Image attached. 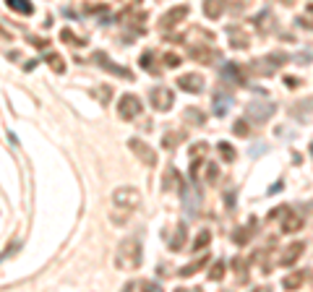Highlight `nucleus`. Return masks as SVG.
<instances>
[{"label":"nucleus","instance_id":"50","mask_svg":"<svg viewBox=\"0 0 313 292\" xmlns=\"http://www.w3.org/2000/svg\"><path fill=\"white\" fill-rule=\"evenodd\" d=\"M311 154H313V144H311Z\"/></svg>","mask_w":313,"mask_h":292},{"label":"nucleus","instance_id":"35","mask_svg":"<svg viewBox=\"0 0 313 292\" xmlns=\"http://www.w3.org/2000/svg\"><path fill=\"white\" fill-rule=\"evenodd\" d=\"M222 277H225V261L219 258V261L211 263V269H209V282H219Z\"/></svg>","mask_w":313,"mask_h":292},{"label":"nucleus","instance_id":"7","mask_svg":"<svg viewBox=\"0 0 313 292\" xmlns=\"http://www.w3.org/2000/svg\"><path fill=\"white\" fill-rule=\"evenodd\" d=\"M188 58H193L196 63H204V66H211V63L222 60V52L214 50V47H206V44H191Z\"/></svg>","mask_w":313,"mask_h":292},{"label":"nucleus","instance_id":"49","mask_svg":"<svg viewBox=\"0 0 313 292\" xmlns=\"http://www.w3.org/2000/svg\"><path fill=\"white\" fill-rule=\"evenodd\" d=\"M308 13H311V16H313V5H308Z\"/></svg>","mask_w":313,"mask_h":292},{"label":"nucleus","instance_id":"10","mask_svg":"<svg viewBox=\"0 0 313 292\" xmlns=\"http://www.w3.org/2000/svg\"><path fill=\"white\" fill-rule=\"evenodd\" d=\"M180 198H183V212L188 217H198V209H201V193L198 188L193 185H186L180 190Z\"/></svg>","mask_w":313,"mask_h":292},{"label":"nucleus","instance_id":"30","mask_svg":"<svg viewBox=\"0 0 313 292\" xmlns=\"http://www.w3.org/2000/svg\"><path fill=\"white\" fill-rule=\"evenodd\" d=\"M217 151H219V157H222L227 164L235 162V157H237V154H235V146L230 144V141H219V144H217Z\"/></svg>","mask_w":313,"mask_h":292},{"label":"nucleus","instance_id":"43","mask_svg":"<svg viewBox=\"0 0 313 292\" xmlns=\"http://www.w3.org/2000/svg\"><path fill=\"white\" fill-rule=\"evenodd\" d=\"M29 44H34V47L44 50V47H50V39H44V36H29Z\"/></svg>","mask_w":313,"mask_h":292},{"label":"nucleus","instance_id":"31","mask_svg":"<svg viewBox=\"0 0 313 292\" xmlns=\"http://www.w3.org/2000/svg\"><path fill=\"white\" fill-rule=\"evenodd\" d=\"M60 39L66 42V44H71V47H86V39H81V36H76L71 29H63L60 32Z\"/></svg>","mask_w":313,"mask_h":292},{"label":"nucleus","instance_id":"34","mask_svg":"<svg viewBox=\"0 0 313 292\" xmlns=\"http://www.w3.org/2000/svg\"><path fill=\"white\" fill-rule=\"evenodd\" d=\"M131 214H133V212H128V209H117V206H115L113 212H110V219H113V222L120 227V224H125L128 219H131Z\"/></svg>","mask_w":313,"mask_h":292},{"label":"nucleus","instance_id":"45","mask_svg":"<svg viewBox=\"0 0 313 292\" xmlns=\"http://www.w3.org/2000/svg\"><path fill=\"white\" fill-rule=\"evenodd\" d=\"M282 188H284V182H282V180H277V182H274V185L269 188V196H274V193H279V190H282Z\"/></svg>","mask_w":313,"mask_h":292},{"label":"nucleus","instance_id":"48","mask_svg":"<svg viewBox=\"0 0 313 292\" xmlns=\"http://www.w3.org/2000/svg\"><path fill=\"white\" fill-rule=\"evenodd\" d=\"M123 3H141V0H123Z\"/></svg>","mask_w":313,"mask_h":292},{"label":"nucleus","instance_id":"28","mask_svg":"<svg viewBox=\"0 0 313 292\" xmlns=\"http://www.w3.org/2000/svg\"><path fill=\"white\" fill-rule=\"evenodd\" d=\"M44 63H47V66L58 73V76H63V73H66V60L60 58L58 52H50V55H44Z\"/></svg>","mask_w":313,"mask_h":292},{"label":"nucleus","instance_id":"15","mask_svg":"<svg viewBox=\"0 0 313 292\" xmlns=\"http://www.w3.org/2000/svg\"><path fill=\"white\" fill-rule=\"evenodd\" d=\"M253 26L259 29V34H261V36H269L274 29H277V18H274V13H272V11H261V13H256Z\"/></svg>","mask_w":313,"mask_h":292},{"label":"nucleus","instance_id":"39","mask_svg":"<svg viewBox=\"0 0 313 292\" xmlns=\"http://www.w3.org/2000/svg\"><path fill=\"white\" fill-rule=\"evenodd\" d=\"M206 151H209V146H206L204 141H198L196 146H191V159H201Z\"/></svg>","mask_w":313,"mask_h":292},{"label":"nucleus","instance_id":"11","mask_svg":"<svg viewBox=\"0 0 313 292\" xmlns=\"http://www.w3.org/2000/svg\"><path fill=\"white\" fill-rule=\"evenodd\" d=\"M303 214L300 212H295V209H287V212L282 214V219H279V230H282V235H295L298 230H303Z\"/></svg>","mask_w":313,"mask_h":292},{"label":"nucleus","instance_id":"8","mask_svg":"<svg viewBox=\"0 0 313 292\" xmlns=\"http://www.w3.org/2000/svg\"><path fill=\"white\" fill-rule=\"evenodd\" d=\"M149 97H152V107L156 110V112H167V110H172L175 97H172V91L167 86H154L149 91Z\"/></svg>","mask_w":313,"mask_h":292},{"label":"nucleus","instance_id":"42","mask_svg":"<svg viewBox=\"0 0 313 292\" xmlns=\"http://www.w3.org/2000/svg\"><path fill=\"white\" fill-rule=\"evenodd\" d=\"M233 133H235V136H248V117H245V120H235Z\"/></svg>","mask_w":313,"mask_h":292},{"label":"nucleus","instance_id":"2","mask_svg":"<svg viewBox=\"0 0 313 292\" xmlns=\"http://www.w3.org/2000/svg\"><path fill=\"white\" fill-rule=\"evenodd\" d=\"M274 112H277V105L269 102V99H253V102L245 105V117H248V123H256V125L266 123Z\"/></svg>","mask_w":313,"mask_h":292},{"label":"nucleus","instance_id":"33","mask_svg":"<svg viewBox=\"0 0 313 292\" xmlns=\"http://www.w3.org/2000/svg\"><path fill=\"white\" fill-rule=\"evenodd\" d=\"M211 243V232L209 230H201L198 235H196V240H193V251H206V245Z\"/></svg>","mask_w":313,"mask_h":292},{"label":"nucleus","instance_id":"38","mask_svg":"<svg viewBox=\"0 0 313 292\" xmlns=\"http://www.w3.org/2000/svg\"><path fill=\"white\" fill-rule=\"evenodd\" d=\"M152 58H154V55H152V50H146V52L141 55L139 66H141L144 71H152V73H156V68H154V63H152Z\"/></svg>","mask_w":313,"mask_h":292},{"label":"nucleus","instance_id":"23","mask_svg":"<svg viewBox=\"0 0 313 292\" xmlns=\"http://www.w3.org/2000/svg\"><path fill=\"white\" fill-rule=\"evenodd\" d=\"M186 240H188V227L180 222L178 230H175V235H172V240H170V251H175V253L183 251L186 248Z\"/></svg>","mask_w":313,"mask_h":292},{"label":"nucleus","instance_id":"19","mask_svg":"<svg viewBox=\"0 0 313 292\" xmlns=\"http://www.w3.org/2000/svg\"><path fill=\"white\" fill-rule=\"evenodd\" d=\"M209 263V253H201L198 258H193L191 263H186V266H183L180 271H178V277H183V279H188V277H193V274H196L198 269H204Z\"/></svg>","mask_w":313,"mask_h":292},{"label":"nucleus","instance_id":"22","mask_svg":"<svg viewBox=\"0 0 313 292\" xmlns=\"http://www.w3.org/2000/svg\"><path fill=\"white\" fill-rule=\"evenodd\" d=\"M183 120H186L188 125H204L206 123V112L198 107H186L183 110Z\"/></svg>","mask_w":313,"mask_h":292},{"label":"nucleus","instance_id":"20","mask_svg":"<svg viewBox=\"0 0 313 292\" xmlns=\"http://www.w3.org/2000/svg\"><path fill=\"white\" fill-rule=\"evenodd\" d=\"M94 58H97V63H99V66H102L105 71L115 73V76H123V78H131V71H128V68H120V66H115V63H110L105 52H94Z\"/></svg>","mask_w":313,"mask_h":292},{"label":"nucleus","instance_id":"46","mask_svg":"<svg viewBox=\"0 0 313 292\" xmlns=\"http://www.w3.org/2000/svg\"><path fill=\"white\" fill-rule=\"evenodd\" d=\"M295 63H300V66H303V63H311V52H300L295 58Z\"/></svg>","mask_w":313,"mask_h":292},{"label":"nucleus","instance_id":"13","mask_svg":"<svg viewBox=\"0 0 313 292\" xmlns=\"http://www.w3.org/2000/svg\"><path fill=\"white\" fill-rule=\"evenodd\" d=\"M303 253H306V243L295 240V243H290V245H284V248H282V253H279V263H282V266H295L298 258H300Z\"/></svg>","mask_w":313,"mask_h":292},{"label":"nucleus","instance_id":"27","mask_svg":"<svg viewBox=\"0 0 313 292\" xmlns=\"http://www.w3.org/2000/svg\"><path fill=\"white\" fill-rule=\"evenodd\" d=\"M233 271H235V277H237V282H248V261L243 258V256H235L233 258Z\"/></svg>","mask_w":313,"mask_h":292},{"label":"nucleus","instance_id":"12","mask_svg":"<svg viewBox=\"0 0 313 292\" xmlns=\"http://www.w3.org/2000/svg\"><path fill=\"white\" fill-rule=\"evenodd\" d=\"M186 16H188V5H178V8H172V11H167V13H164V16L159 18L156 29H159V32H170L172 26H178Z\"/></svg>","mask_w":313,"mask_h":292},{"label":"nucleus","instance_id":"44","mask_svg":"<svg viewBox=\"0 0 313 292\" xmlns=\"http://www.w3.org/2000/svg\"><path fill=\"white\" fill-rule=\"evenodd\" d=\"M89 13H107V5H86Z\"/></svg>","mask_w":313,"mask_h":292},{"label":"nucleus","instance_id":"6","mask_svg":"<svg viewBox=\"0 0 313 292\" xmlns=\"http://www.w3.org/2000/svg\"><path fill=\"white\" fill-rule=\"evenodd\" d=\"M141 115V99L136 94H123L117 102V117L120 120H136Z\"/></svg>","mask_w":313,"mask_h":292},{"label":"nucleus","instance_id":"47","mask_svg":"<svg viewBox=\"0 0 313 292\" xmlns=\"http://www.w3.org/2000/svg\"><path fill=\"white\" fill-rule=\"evenodd\" d=\"M284 84H287V86H290V89H295V86H298V84H300V81H298V78H295V76H287V78H284Z\"/></svg>","mask_w":313,"mask_h":292},{"label":"nucleus","instance_id":"29","mask_svg":"<svg viewBox=\"0 0 313 292\" xmlns=\"http://www.w3.org/2000/svg\"><path fill=\"white\" fill-rule=\"evenodd\" d=\"M5 3H8V8H11V11H16V13H24V16L34 13V5L29 3V0H5Z\"/></svg>","mask_w":313,"mask_h":292},{"label":"nucleus","instance_id":"5","mask_svg":"<svg viewBox=\"0 0 313 292\" xmlns=\"http://www.w3.org/2000/svg\"><path fill=\"white\" fill-rule=\"evenodd\" d=\"M128 149H131L136 154V159H139L141 164H146V167H156V164H159L156 151L146 141H141V139H131V141H128Z\"/></svg>","mask_w":313,"mask_h":292},{"label":"nucleus","instance_id":"14","mask_svg":"<svg viewBox=\"0 0 313 292\" xmlns=\"http://www.w3.org/2000/svg\"><path fill=\"white\" fill-rule=\"evenodd\" d=\"M204 76H198V73H183L178 78V89L188 91V94H201L204 91Z\"/></svg>","mask_w":313,"mask_h":292},{"label":"nucleus","instance_id":"25","mask_svg":"<svg viewBox=\"0 0 313 292\" xmlns=\"http://www.w3.org/2000/svg\"><path fill=\"white\" fill-rule=\"evenodd\" d=\"M233 105V97H230V91H217L214 94V115L222 117L227 112V107Z\"/></svg>","mask_w":313,"mask_h":292},{"label":"nucleus","instance_id":"16","mask_svg":"<svg viewBox=\"0 0 313 292\" xmlns=\"http://www.w3.org/2000/svg\"><path fill=\"white\" fill-rule=\"evenodd\" d=\"M162 188L167 190V193H170V190H178V193H180V190L186 188V185H183L180 172L175 170L172 164H170V167H164V172H162Z\"/></svg>","mask_w":313,"mask_h":292},{"label":"nucleus","instance_id":"17","mask_svg":"<svg viewBox=\"0 0 313 292\" xmlns=\"http://www.w3.org/2000/svg\"><path fill=\"white\" fill-rule=\"evenodd\" d=\"M227 34H230V47H233V50H248V47H251V39H248V34L243 29L230 26Z\"/></svg>","mask_w":313,"mask_h":292},{"label":"nucleus","instance_id":"18","mask_svg":"<svg viewBox=\"0 0 313 292\" xmlns=\"http://www.w3.org/2000/svg\"><path fill=\"white\" fill-rule=\"evenodd\" d=\"M306 279H308V271L298 269L292 274H284V277H282V287L284 290H300L303 285H306Z\"/></svg>","mask_w":313,"mask_h":292},{"label":"nucleus","instance_id":"21","mask_svg":"<svg viewBox=\"0 0 313 292\" xmlns=\"http://www.w3.org/2000/svg\"><path fill=\"white\" fill-rule=\"evenodd\" d=\"M227 8V0H204V16L206 18H219Z\"/></svg>","mask_w":313,"mask_h":292},{"label":"nucleus","instance_id":"4","mask_svg":"<svg viewBox=\"0 0 313 292\" xmlns=\"http://www.w3.org/2000/svg\"><path fill=\"white\" fill-rule=\"evenodd\" d=\"M141 204V193L133 185H120L113 193V206L117 209H128V212H136V206Z\"/></svg>","mask_w":313,"mask_h":292},{"label":"nucleus","instance_id":"32","mask_svg":"<svg viewBox=\"0 0 313 292\" xmlns=\"http://www.w3.org/2000/svg\"><path fill=\"white\" fill-rule=\"evenodd\" d=\"M125 290H159L156 282H149V279H131L125 285Z\"/></svg>","mask_w":313,"mask_h":292},{"label":"nucleus","instance_id":"37","mask_svg":"<svg viewBox=\"0 0 313 292\" xmlns=\"http://www.w3.org/2000/svg\"><path fill=\"white\" fill-rule=\"evenodd\" d=\"M94 97H97L102 105H107L110 99H113V89H110V86H97V89H94Z\"/></svg>","mask_w":313,"mask_h":292},{"label":"nucleus","instance_id":"3","mask_svg":"<svg viewBox=\"0 0 313 292\" xmlns=\"http://www.w3.org/2000/svg\"><path fill=\"white\" fill-rule=\"evenodd\" d=\"M287 60H290V58H287L284 52H269L266 58H256V60L251 63V68H253V73H261V76H272V73H277Z\"/></svg>","mask_w":313,"mask_h":292},{"label":"nucleus","instance_id":"9","mask_svg":"<svg viewBox=\"0 0 313 292\" xmlns=\"http://www.w3.org/2000/svg\"><path fill=\"white\" fill-rule=\"evenodd\" d=\"M219 78L225 81V84H233V86H245V73L243 68L237 66V63H222V68H219Z\"/></svg>","mask_w":313,"mask_h":292},{"label":"nucleus","instance_id":"1","mask_svg":"<svg viewBox=\"0 0 313 292\" xmlns=\"http://www.w3.org/2000/svg\"><path fill=\"white\" fill-rule=\"evenodd\" d=\"M141 261H144L141 237L131 235V237H125V240H120V245H117V251H115V269L133 271V269L141 266Z\"/></svg>","mask_w":313,"mask_h":292},{"label":"nucleus","instance_id":"40","mask_svg":"<svg viewBox=\"0 0 313 292\" xmlns=\"http://www.w3.org/2000/svg\"><path fill=\"white\" fill-rule=\"evenodd\" d=\"M308 112H313V99H308V105H298V107H292V115H295V117H306Z\"/></svg>","mask_w":313,"mask_h":292},{"label":"nucleus","instance_id":"36","mask_svg":"<svg viewBox=\"0 0 313 292\" xmlns=\"http://www.w3.org/2000/svg\"><path fill=\"white\" fill-rule=\"evenodd\" d=\"M217 178H219V162H209L206 164V182H209V185H214Z\"/></svg>","mask_w":313,"mask_h":292},{"label":"nucleus","instance_id":"26","mask_svg":"<svg viewBox=\"0 0 313 292\" xmlns=\"http://www.w3.org/2000/svg\"><path fill=\"white\" fill-rule=\"evenodd\" d=\"M180 141H186V131H167V133L162 136V146L167 151H172Z\"/></svg>","mask_w":313,"mask_h":292},{"label":"nucleus","instance_id":"41","mask_svg":"<svg viewBox=\"0 0 313 292\" xmlns=\"http://www.w3.org/2000/svg\"><path fill=\"white\" fill-rule=\"evenodd\" d=\"M162 60H164V66H167V68H178L183 63V58H180V55H175V52H167Z\"/></svg>","mask_w":313,"mask_h":292},{"label":"nucleus","instance_id":"24","mask_svg":"<svg viewBox=\"0 0 313 292\" xmlns=\"http://www.w3.org/2000/svg\"><path fill=\"white\" fill-rule=\"evenodd\" d=\"M253 232H256V217H251V219H248V224L243 227V230H237V232L233 235V240H235L237 245H245V243L253 237Z\"/></svg>","mask_w":313,"mask_h":292}]
</instances>
